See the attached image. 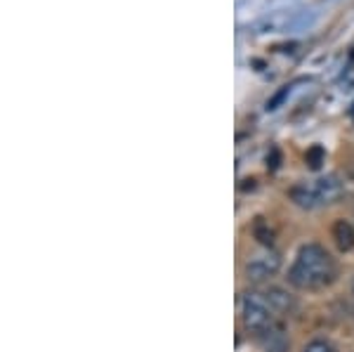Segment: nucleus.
I'll return each mask as SVG.
<instances>
[{"mask_svg":"<svg viewBox=\"0 0 354 352\" xmlns=\"http://www.w3.org/2000/svg\"><path fill=\"white\" fill-rule=\"evenodd\" d=\"M335 277V263L330 253L319 243H305L288 270V281L300 291H319Z\"/></svg>","mask_w":354,"mask_h":352,"instance_id":"obj_1","label":"nucleus"},{"mask_svg":"<svg viewBox=\"0 0 354 352\" xmlns=\"http://www.w3.org/2000/svg\"><path fill=\"white\" fill-rule=\"evenodd\" d=\"M288 194L300 208L328 206V203H335L342 196V183L335 175H326V178H319L314 183H300L290 187Z\"/></svg>","mask_w":354,"mask_h":352,"instance_id":"obj_2","label":"nucleus"},{"mask_svg":"<svg viewBox=\"0 0 354 352\" xmlns=\"http://www.w3.org/2000/svg\"><path fill=\"white\" fill-rule=\"evenodd\" d=\"M274 312L277 310L272 308V303L262 293L248 291L241 296V319L248 331H270L274 324Z\"/></svg>","mask_w":354,"mask_h":352,"instance_id":"obj_3","label":"nucleus"},{"mask_svg":"<svg viewBox=\"0 0 354 352\" xmlns=\"http://www.w3.org/2000/svg\"><path fill=\"white\" fill-rule=\"evenodd\" d=\"M279 268H281V258L274 251H267V253L255 255V258H250L248 263H245V275L253 281H265L277 275Z\"/></svg>","mask_w":354,"mask_h":352,"instance_id":"obj_4","label":"nucleus"},{"mask_svg":"<svg viewBox=\"0 0 354 352\" xmlns=\"http://www.w3.org/2000/svg\"><path fill=\"white\" fill-rule=\"evenodd\" d=\"M330 237L338 243L340 251H352L354 248V227L347 220H335L330 227Z\"/></svg>","mask_w":354,"mask_h":352,"instance_id":"obj_5","label":"nucleus"},{"mask_svg":"<svg viewBox=\"0 0 354 352\" xmlns=\"http://www.w3.org/2000/svg\"><path fill=\"white\" fill-rule=\"evenodd\" d=\"M265 296L272 303V308L279 310V312H286V310L293 308V298H290L286 291H281V288H270Z\"/></svg>","mask_w":354,"mask_h":352,"instance_id":"obj_6","label":"nucleus"},{"mask_svg":"<svg viewBox=\"0 0 354 352\" xmlns=\"http://www.w3.org/2000/svg\"><path fill=\"white\" fill-rule=\"evenodd\" d=\"M262 336H265V348L270 352H283V350H286V338H283L279 331H272V328H270V331H265Z\"/></svg>","mask_w":354,"mask_h":352,"instance_id":"obj_7","label":"nucleus"},{"mask_svg":"<svg viewBox=\"0 0 354 352\" xmlns=\"http://www.w3.org/2000/svg\"><path fill=\"white\" fill-rule=\"evenodd\" d=\"M305 161L310 163V168H319L324 163V149H322V147H312V149L307 151Z\"/></svg>","mask_w":354,"mask_h":352,"instance_id":"obj_8","label":"nucleus"},{"mask_svg":"<svg viewBox=\"0 0 354 352\" xmlns=\"http://www.w3.org/2000/svg\"><path fill=\"white\" fill-rule=\"evenodd\" d=\"M305 352H335V350H333V345H330L328 340L317 338V340H312V343H307Z\"/></svg>","mask_w":354,"mask_h":352,"instance_id":"obj_9","label":"nucleus"},{"mask_svg":"<svg viewBox=\"0 0 354 352\" xmlns=\"http://www.w3.org/2000/svg\"><path fill=\"white\" fill-rule=\"evenodd\" d=\"M352 293H354V279H352Z\"/></svg>","mask_w":354,"mask_h":352,"instance_id":"obj_10","label":"nucleus"}]
</instances>
